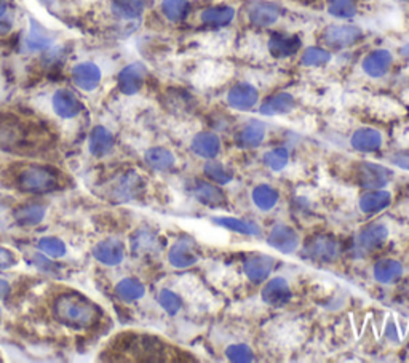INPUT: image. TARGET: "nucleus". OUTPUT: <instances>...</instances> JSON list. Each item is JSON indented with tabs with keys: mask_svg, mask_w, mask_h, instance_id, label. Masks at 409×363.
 Wrapping results in <instances>:
<instances>
[{
	"mask_svg": "<svg viewBox=\"0 0 409 363\" xmlns=\"http://www.w3.org/2000/svg\"><path fill=\"white\" fill-rule=\"evenodd\" d=\"M401 55H403L406 59H409V44H406V45H403V46H401Z\"/></svg>",
	"mask_w": 409,
	"mask_h": 363,
	"instance_id": "49",
	"label": "nucleus"
},
{
	"mask_svg": "<svg viewBox=\"0 0 409 363\" xmlns=\"http://www.w3.org/2000/svg\"><path fill=\"white\" fill-rule=\"evenodd\" d=\"M7 8H8V3L7 0H0V18L7 13Z\"/></svg>",
	"mask_w": 409,
	"mask_h": 363,
	"instance_id": "48",
	"label": "nucleus"
},
{
	"mask_svg": "<svg viewBox=\"0 0 409 363\" xmlns=\"http://www.w3.org/2000/svg\"><path fill=\"white\" fill-rule=\"evenodd\" d=\"M159 303H160L161 308H163L170 315L178 314L181 306H183L179 296L176 293H173V291H170V290L161 291V293L159 295Z\"/></svg>",
	"mask_w": 409,
	"mask_h": 363,
	"instance_id": "42",
	"label": "nucleus"
},
{
	"mask_svg": "<svg viewBox=\"0 0 409 363\" xmlns=\"http://www.w3.org/2000/svg\"><path fill=\"white\" fill-rule=\"evenodd\" d=\"M363 39V31L360 29L358 26H352V25H334L326 27L323 31L321 40L323 44L330 49H347V46L355 45L356 42H360Z\"/></svg>",
	"mask_w": 409,
	"mask_h": 363,
	"instance_id": "4",
	"label": "nucleus"
},
{
	"mask_svg": "<svg viewBox=\"0 0 409 363\" xmlns=\"http://www.w3.org/2000/svg\"><path fill=\"white\" fill-rule=\"evenodd\" d=\"M304 254L307 258L315 259V261L328 263L339 254V245L334 239L326 237V235H317V237L308 240L304 247Z\"/></svg>",
	"mask_w": 409,
	"mask_h": 363,
	"instance_id": "6",
	"label": "nucleus"
},
{
	"mask_svg": "<svg viewBox=\"0 0 409 363\" xmlns=\"http://www.w3.org/2000/svg\"><path fill=\"white\" fill-rule=\"evenodd\" d=\"M392 172L384 165L363 162L356 168V179L363 189H382L390 183Z\"/></svg>",
	"mask_w": 409,
	"mask_h": 363,
	"instance_id": "5",
	"label": "nucleus"
},
{
	"mask_svg": "<svg viewBox=\"0 0 409 363\" xmlns=\"http://www.w3.org/2000/svg\"><path fill=\"white\" fill-rule=\"evenodd\" d=\"M45 213L44 205H27L15 211V218L21 226H36L45 218Z\"/></svg>",
	"mask_w": 409,
	"mask_h": 363,
	"instance_id": "36",
	"label": "nucleus"
},
{
	"mask_svg": "<svg viewBox=\"0 0 409 363\" xmlns=\"http://www.w3.org/2000/svg\"><path fill=\"white\" fill-rule=\"evenodd\" d=\"M39 250L44 252L45 254H49L51 258H60L66 253V247L64 243L58 239H51V237H45L39 242Z\"/></svg>",
	"mask_w": 409,
	"mask_h": 363,
	"instance_id": "43",
	"label": "nucleus"
},
{
	"mask_svg": "<svg viewBox=\"0 0 409 363\" xmlns=\"http://www.w3.org/2000/svg\"><path fill=\"white\" fill-rule=\"evenodd\" d=\"M350 144L360 152H374L382 146V135L373 129H360L352 135Z\"/></svg>",
	"mask_w": 409,
	"mask_h": 363,
	"instance_id": "22",
	"label": "nucleus"
},
{
	"mask_svg": "<svg viewBox=\"0 0 409 363\" xmlns=\"http://www.w3.org/2000/svg\"><path fill=\"white\" fill-rule=\"evenodd\" d=\"M269 51L275 58H288L296 55L301 49V39L298 36L288 34H274L269 39Z\"/></svg>",
	"mask_w": 409,
	"mask_h": 363,
	"instance_id": "19",
	"label": "nucleus"
},
{
	"mask_svg": "<svg viewBox=\"0 0 409 363\" xmlns=\"http://www.w3.org/2000/svg\"><path fill=\"white\" fill-rule=\"evenodd\" d=\"M204 174H207L211 181L222 186L229 185L232 179H234V174H232L230 170H227L224 165L220 162H213V160L204 165Z\"/></svg>",
	"mask_w": 409,
	"mask_h": 363,
	"instance_id": "38",
	"label": "nucleus"
},
{
	"mask_svg": "<svg viewBox=\"0 0 409 363\" xmlns=\"http://www.w3.org/2000/svg\"><path fill=\"white\" fill-rule=\"evenodd\" d=\"M328 13L337 20H350L358 13L356 0H328Z\"/></svg>",
	"mask_w": 409,
	"mask_h": 363,
	"instance_id": "35",
	"label": "nucleus"
},
{
	"mask_svg": "<svg viewBox=\"0 0 409 363\" xmlns=\"http://www.w3.org/2000/svg\"><path fill=\"white\" fill-rule=\"evenodd\" d=\"M168 259L174 267H179V269L190 267L194 266L195 263H198L200 250L194 240L181 239L173 245V247H171L168 253Z\"/></svg>",
	"mask_w": 409,
	"mask_h": 363,
	"instance_id": "8",
	"label": "nucleus"
},
{
	"mask_svg": "<svg viewBox=\"0 0 409 363\" xmlns=\"http://www.w3.org/2000/svg\"><path fill=\"white\" fill-rule=\"evenodd\" d=\"M259 92L250 83H237L227 93V103L235 111H250L258 105Z\"/></svg>",
	"mask_w": 409,
	"mask_h": 363,
	"instance_id": "9",
	"label": "nucleus"
},
{
	"mask_svg": "<svg viewBox=\"0 0 409 363\" xmlns=\"http://www.w3.org/2000/svg\"><path fill=\"white\" fill-rule=\"evenodd\" d=\"M289 162V152L285 148H275L264 154V165L272 172H282Z\"/></svg>",
	"mask_w": 409,
	"mask_h": 363,
	"instance_id": "39",
	"label": "nucleus"
},
{
	"mask_svg": "<svg viewBox=\"0 0 409 363\" xmlns=\"http://www.w3.org/2000/svg\"><path fill=\"white\" fill-rule=\"evenodd\" d=\"M388 237V230L382 224H371L361 230L356 237V248L360 252H373L379 248Z\"/></svg>",
	"mask_w": 409,
	"mask_h": 363,
	"instance_id": "17",
	"label": "nucleus"
},
{
	"mask_svg": "<svg viewBox=\"0 0 409 363\" xmlns=\"http://www.w3.org/2000/svg\"><path fill=\"white\" fill-rule=\"evenodd\" d=\"M390 202H392V196H390V192L373 189L360 197V210L366 215L379 213V211L387 209V206L390 205Z\"/></svg>",
	"mask_w": 409,
	"mask_h": 363,
	"instance_id": "26",
	"label": "nucleus"
},
{
	"mask_svg": "<svg viewBox=\"0 0 409 363\" xmlns=\"http://www.w3.org/2000/svg\"><path fill=\"white\" fill-rule=\"evenodd\" d=\"M267 243L270 247L278 250L282 253H294L299 248V235L293 228L288 224H275L272 230L269 232Z\"/></svg>",
	"mask_w": 409,
	"mask_h": 363,
	"instance_id": "7",
	"label": "nucleus"
},
{
	"mask_svg": "<svg viewBox=\"0 0 409 363\" xmlns=\"http://www.w3.org/2000/svg\"><path fill=\"white\" fill-rule=\"evenodd\" d=\"M392 63H393L392 53H390L388 50L380 49V50L371 51V53L363 59V63H361V68H363L365 74H368L369 77L379 79V77H384V75L388 72V69L392 68Z\"/></svg>",
	"mask_w": 409,
	"mask_h": 363,
	"instance_id": "13",
	"label": "nucleus"
},
{
	"mask_svg": "<svg viewBox=\"0 0 409 363\" xmlns=\"http://www.w3.org/2000/svg\"><path fill=\"white\" fill-rule=\"evenodd\" d=\"M37 141L32 139V133L26 124L18 120L15 116L0 114V150L7 152H27L34 148Z\"/></svg>",
	"mask_w": 409,
	"mask_h": 363,
	"instance_id": "2",
	"label": "nucleus"
},
{
	"mask_svg": "<svg viewBox=\"0 0 409 363\" xmlns=\"http://www.w3.org/2000/svg\"><path fill=\"white\" fill-rule=\"evenodd\" d=\"M261 298L265 304L272 306V308H282L291 299V288L283 277H274L265 284Z\"/></svg>",
	"mask_w": 409,
	"mask_h": 363,
	"instance_id": "10",
	"label": "nucleus"
},
{
	"mask_svg": "<svg viewBox=\"0 0 409 363\" xmlns=\"http://www.w3.org/2000/svg\"><path fill=\"white\" fill-rule=\"evenodd\" d=\"M53 109L60 117L72 119L82 111V103L70 90H58L53 95Z\"/></svg>",
	"mask_w": 409,
	"mask_h": 363,
	"instance_id": "20",
	"label": "nucleus"
},
{
	"mask_svg": "<svg viewBox=\"0 0 409 363\" xmlns=\"http://www.w3.org/2000/svg\"><path fill=\"white\" fill-rule=\"evenodd\" d=\"M331 61V53L320 46H308L301 56V64L307 68H320Z\"/></svg>",
	"mask_w": 409,
	"mask_h": 363,
	"instance_id": "37",
	"label": "nucleus"
},
{
	"mask_svg": "<svg viewBox=\"0 0 409 363\" xmlns=\"http://www.w3.org/2000/svg\"><path fill=\"white\" fill-rule=\"evenodd\" d=\"M392 162L404 170H409V150L406 152H398L392 157Z\"/></svg>",
	"mask_w": 409,
	"mask_h": 363,
	"instance_id": "46",
	"label": "nucleus"
},
{
	"mask_svg": "<svg viewBox=\"0 0 409 363\" xmlns=\"http://www.w3.org/2000/svg\"><path fill=\"white\" fill-rule=\"evenodd\" d=\"M147 69L144 64L133 63L127 68L122 69V72L118 74V88L125 95H136L140 92L142 83H144Z\"/></svg>",
	"mask_w": 409,
	"mask_h": 363,
	"instance_id": "12",
	"label": "nucleus"
},
{
	"mask_svg": "<svg viewBox=\"0 0 409 363\" xmlns=\"http://www.w3.org/2000/svg\"><path fill=\"white\" fill-rule=\"evenodd\" d=\"M374 279L379 282V284H393L397 282L403 274V266L401 263L395 261V259H380L374 264L373 269Z\"/></svg>",
	"mask_w": 409,
	"mask_h": 363,
	"instance_id": "27",
	"label": "nucleus"
},
{
	"mask_svg": "<svg viewBox=\"0 0 409 363\" xmlns=\"http://www.w3.org/2000/svg\"><path fill=\"white\" fill-rule=\"evenodd\" d=\"M190 12L189 0H163L161 2V13L171 23H179L187 18Z\"/></svg>",
	"mask_w": 409,
	"mask_h": 363,
	"instance_id": "32",
	"label": "nucleus"
},
{
	"mask_svg": "<svg viewBox=\"0 0 409 363\" xmlns=\"http://www.w3.org/2000/svg\"><path fill=\"white\" fill-rule=\"evenodd\" d=\"M235 18V10L229 5H216L204 8L200 15L203 25L211 27H224L229 26Z\"/></svg>",
	"mask_w": 409,
	"mask_h": 363,
	"instance_id": "23",
	"label": "nucleus"
},
{
	"mask_svg": "<svg viewBox=\"0 0 409 363\" xmlns=\"http://www.w3.org/2000/svg\"><path fill=\"white\" fill-rule=\"evenodd\" d=\"M155 239L152 237L150 234L142 232L140 234V239L133 240V248H135L136 253H146V252H152L155 248Z\"/></svg>",
	"mask_w": 409,
	"mask_h": 363,
	"instance_id": "44",
	"label": "nucleus"
},
{
	"mask_svg": "<svg viewBox=\"0 0 409 363\" xmlns=\"http://www.w3.org/2000/svg\"><path fill=\"white\" fill-rule=\"evenodd\" d=\"M246 15H248V20L253 26L269 27L278 21L282 13H280V8L275 3L258 0V2L250 3Z\"/></svg>",
	"mask_w": 409,
	"mask_h": 363,
	"instance_id": "11",
	"label": "nucleus"
},
{
	"mask_svg": "<svg viewBox=\"0 0 409 363\" xmlns=\"http://www.w3.org/2000/svg\"><path fill=\"white\" fill-rule=\"evenodd\" d=\"M112 12L122 20H136L144 12V0H112Z\"/></svg>",
	"mask_w": 409,
	"mask_h": 363,
	"instance_id": "29",
	"label": "nucleus"
},
{
	"mask_svg": "<svg viewBox=\"0 0 409 363\" xmlns=\"http://www.w3.org/2000/svg\"><path fill=\"white\" fill-rule=\"evenodd\" d=\"M27 45H29L31 50H42L51 45V39L39 26L32 25L29 36H27Z\"/></svg>",
	"mask_w": 409,
	"mask_h": 363,
	"instance_id": "41",
	"label": "nucleus"
},
{
	"mask_svg": "<svg viewBox=\"0 0 409 363\" xmlns=\"http://www.w3.org/2000/svg\"><path fill=\"white\" fill-rule=\"evenodd\" d=\"M144 291V285L136 279H123L122 282H118V285L116 286L117 296L120 299L127 301V303L142 298Z\"/></svg>",
	"mask_w": 409,
	"mask_h": 363,
	"instance_id": "34",
	"label": "nucleus"
},
{
	"mask_svg": "<svg viewBox=\"0 0 409 363\" xmlns=\"http://www.w3.org/2000/svg\"><path fill=\"white\" fill-rule=\"evenodd\" d=\"M114 138L104 126H96L90 136V152L93 155H104L112 149Z\"/></svg>",
	"mask_w": 409,
	"mask_h": 363,
	"instance_id": "31",
	"label": "nucleus"
},
{
	"mask_svg": "<svg viewBox=\"0 0 409 363\" xmlns=\"http://www.w3.org/2000/svg\"><path fill=\"white\" fill-rule=\"evenodd\" d=\"M192 194L200 204L211 206V209H220V206L226 205V194L211 183L195 181L192 186Z\"/></svg>",
	"mask_w": 409,
	"mask_h": 363,
	"instance_id": "14",
	"label": "nucleus"
},
{
	"mask_svg": "<svg viewBox=\"0 0 409 363\" xmlns=\"http://www.w3.org/2000/svg\"><path fill=\"white\" fill-rule=\"evenodd\" d=\"M190 148L198 157L213 160L221 152V139L211 131H202V133L194 136Z\"/></svg>",
	"mask_w": 409,
	"mask_h": 363,
	"instance_id": "15",
	"label": "nucleus"
},
{
	"mask_svg": "<svg viewBox=\"0 0 409 363\" xmlns=\"http://www.w3.org/2000/svg\"><path fill=\"white\" fill-rule=\"evenodd\" d=\"M72 80L80 90L92 92L101 82V70L93 63L77 64L72 70Z\"/></svg>",
	"mask_w": 409,
	"mask_h": 363,
	"instance_id": "18",
	"label": "nucleus"
},
{
	"mask_svg": "<svg viewBox=\"0 0 409 363\" xmlns=\"http://www.w3.org/2000/svg\"><path fill=\"white\" fill-rule=\"evenodd\" d=\"M18 185L27 192H49L58 186V178L44 167H27L18 176Z\"/></svg>",
	"mask_w": 409,
	"mask_h": 363,
	"instance_id": "3",
	"label": "nucleus"
},
{
	"mask_svg": "<svg viewBox=\"0 0 409 363\" xmlns=\"http://www.w3.org/2000/svg\"><path fill=\"white\" fill-rule=\"evenodd\" d=\"M272 267L274 259L269 256H251L245 259L243 263L245 275L253 284H263V282L267 280L270 272H272Z\"/></svg>",
	"mask_w": 409,
	"mask_h": 363,
	"instance_id": "16",
	"label": "nucleus"
},
{
	"mask_svg": "<svg viewBox=\"0 0 409 363\" xmlns=\"http://www.w3.org/2000/svg\"><path fill=\"white\" fill-rule=\"evenodd\" d=\"M399 2H409V0H399Z\"/></svg>",
	"mask_w": 409,
	"mask_h": 363,
	"instance_id": "50",
	"label": "nucleus"
},
{
	"mask_svg": "<svg viewBox=\"0 0 409 363\" xmlns=\"http://www.w3.org/2000/svg\"><path fill=\"white\" fill-rule=\"evenodd\" d=\"M265 138V126L259 120H251L237 135V143L240 148H258Z\"/></svg>",
	"mask_w": 409,
	"mask_h": 363,
	"instance_id": "25",
	"label": "nucleus"
},
{
	"mask_svg": "<svg viewBox=\"0 0 409 363\" xmlns=\"http://www.w3.org/2000/svg\"><path fill=\"white\" fill-rule=\"evenodd\" d=\"M146 162L149 163L154 170H160V172H165V170H170L171 167H173L176 159L168 149L152 148L146 152Z\"/></svg>",
	"mask_w": 409,
	"mask_h": 363,
	"instance_id": "33",
	"label": "nucleus"
},
{
	"mask_svg": "<svg viewBox=\"0 0 409 363\" xmlns=\"http://www.w3.org/2000/svg\"><path fill=\"white\" fill-rule=\"evenodd\" d=\"M296 106V100L289 93H277V95L270 96L265 100L261 106V114L263 116H282L291 112Z\"/></svg>",
	"mask_w": 409,
	"mask_h": 363,
	"instance_id": "24",
	"label": "nucleus"
},
{
	"mask_svg": "<svg viewBox=\"0 0 409 363\" xmlns=\"http://www.w3.org/2000/svg\"><path fill=\"white\" fill-rule=\"evenodd\" d=\"M93 254L101 264H106V266H117V264L123 261L125 250H123V245L118 242V240L111 239L98 243L93 250Z\"/></svg>",
	"mask_w": 409,
	"mask_h": 363,
	"instance_id": "21",
	"label": "nucleus"
},
{
	"mask_svg": "<svg viewBox=\"0 0 409 363\" xmlns=\"http://www.w3.org/2000/svg\"><path fill=\"white\" fill-rule=\"evenodd\" d=\"M56 320L72 328H90L101 319V310L92 301L77 293H66L55 301Z\"/></svg>",
	"mask_w": 409,
	"mask_h": 363,
	"instance_id": "1",
	"label": "nucleus"
},
{
	"mask_svg": "<svg viewBox=\"0 0 409 363\" xmlns=\"http://www.w3.org/2000/svg\"><path fill=\"white\" fill-rule=\"evenodd\" d=\"M226 357L230 362L248 363L254 360V352L248 344H232V346L226 349Z\"/></svg>",
	"mask_w": 409,
	"mask_h": 363,
	"instance_id": "40",
	"label": "nucleus"
},
{
	"mask_svg": "<svg viewBox=\"0 0 409 363\" xmlns=\"http://www.w3.org/2000/svg\"><path fill=\"white\" fill-rule=\"evenodd\" d=\"M15 264V256L10 250L0 247V269H8Z\"/></svg>",
	"mask_w": 409,
	"mask_h": 363,
	"instance_id": "45",
	"label": "nucleus"
},
{
	"mask_svg": "<svg viewBox=\"0 0 409 363\" xmlns=\"http://www.w3.org/2000/svg\"><path fill=\"white\" fill-rule=\"evenodd\" d=\"M211 221L215 224L220 226V228L229 229V230H232V232L250 235V237H258V235H261L259 226L254 223H250V221L230 218V216H220V218H213Z\"/></svg>",
	"mask_w": 409,
	"mask_h": 363,
	"instance_id": "28",
	"label": "nucleus"
},
{
	"mask_svg": "<svg viewBox=\"0 0 409 363\" xmlns=\"http://www.w3.org/2000/svg\"><path fill=\"white\" fill-rule=\"evenodd\" d=\"M253 202L259 210L269 211L275 209V205L278 204V192L269 185H259L253 189Z\"/></svg>",
	"mask_w": 409,
	"mask_h": 363,
	"instance_id": "30",
	"label": "nucleus"
},
{
	"mask_svg": "<svg viewBox=\"0 0 409 363\" xmlns=\"http://www.w3.org/2000/svg\"><path fill=\"white\" fill-rule=\"evenodd\" d=\"M10 293V285L5 280H0V298H5Z\"/></svg>",
	"mask_w": 409,
	"mask_h": 363,
	"instance_id": "47",
	"label": "nucleus"
}]
</instances>
